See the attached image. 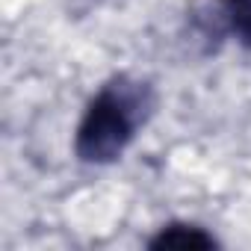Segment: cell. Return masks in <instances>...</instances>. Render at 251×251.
Masks as SVG:
<instances>
[{"label": "cell", "instance_id": "2", "mask_svg": "<svg viewBox=\"0 0 251 251\" xmlns=\"http://www.w3.org/2000/svg\"><path fill=\"white\" fill-rule=\"evenodd\" d=\"M213 245H216V239L210 233H204L201 227H195V225H169L151 239V248H180V251H186V248H213Z\"/></svg>", "mask_w": 251, "mask_h": 251}, {"label": "cell", "instance_id": "3", "mask_svg": "<svg viewBox=\"0 0 251 251\" xmlns=\"http://www.w3.org/2000/svg\"><path fill=\"white\" fill-rule=\"evenodd\" d=\"M222 21L245 48H251V0H222Z\"/></svg>", "mask_w": 251, "mask_h": 251}, {"label": "cell", "instance_id": "1", "mask_svg": "<svg viewBox=\"0 0 251 251\" xmlns=\"http://www.w3.org/2000/svg\"><path fill=\"white\" fill-rule=\"evenodd\" d=\"M154 95L142 80H130L127 74L112 77L100 86V92L83 109L77 124L74 151L83 163H112L136 139V130L151 115Z\"/></svg>", "mask_w": 251, "mask_h": 251}]
</instances>
